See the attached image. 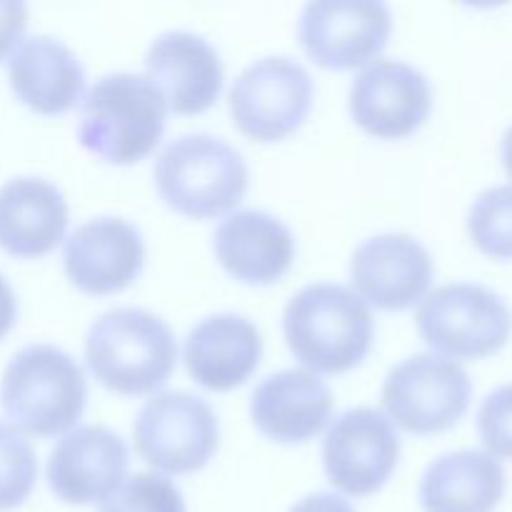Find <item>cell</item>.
<instances>
[{
  "mask_svg": "<svg viewBox=\"0 0 512 512\" xmlns=\"http://www.w3.org/2000/svg\"><path fill=\"white\" fill-rule=\"evenodd\" d=\"M28 28V8L20 0H0V60L13 55Z\"/></svg>",
  "mask_w": 512,
  "mask_h": 512,
  "instance_id": "obj_27",
  "label": "cell"
},
{
  "mask_svg": "<svg viewBox=\"0 0 512 512\" xmlns=\"http://www.w3.org/2000/svg\"><path fill=\"white\" fill-rule=\"evenodd\" d=\"M38 478L33 445L18 428L0 423V512L20 508Z\"/></svg>",
  "mask_w": 512,
  "mask_h": 512,
  "instance_id": "obj_24",
  "label": "cell"
},
{
  "mask_svg": "<svg viewBox=\"0 0 512 512\" xmlns=\"http://www.w3.org/2000/svg\"><path fill=\"white\" fill-rule=\"evenodd\" d=\"M313 78L285 55L255 60L230 88V113L240 133L258 143H278L303 125L313 108Z\"/></svg>",
  "mask_w": 512,
  "mask_h": 512,
  "instance_id": "obj_9",
  "label": "cell"
},
{
  "mask_svg": "<svg viewBox=\"0 0 512 512\" xmlns=\"http://www.w3.org/2000/svg\"><path fill=\"white\" fill-rule=\"evenodd\" d=\"M83 368L55 345H28L10 358L0 405L20 433L53 438L75 428L85 410Z\"/></svg>",
  "mask_w": 512,
  "mask_h": 512,
  "instance_id": "obj_4",
  "label": "cell"
},
{
  "mask_svg": "<svg viewBox=\"0 0 512 512\" xmlns=\"http://www.w3.org/2000/svg\"><path fill=\"white\" fill-rule=\"evenodd\" d=\"M8 80L18 100L40 115L68 113L85 90L78 55L48 35L20 40L8 60Z\"/></svg>",
  "mask_w": 512,
  "mask_h": 512,
  "instance_id": "obj_20",
  "label": "cell"
},
{
  "mask_svg": "<svg viewBox=\"0 0 512 512\" xmlns=\"http://www.w3.org/2000/svg\"><path fill=\"white\" fill-rule=\"evenodd\" d=\"M468 233L480 253L512 260V185H498L475 198L468 213Z\"/></svg>",
  "mask_w": 512,
  "mask_h": 512,
  "instance_id": "obj_23",
  "label": "cell"
},
{
  "mask_svg": "<svg viewBox=\"0 0 512 512\" xmlns=\"http://www.w3.org/2000/svg\"><path fill=\"white\" fill-rule=\"evenodd\" d=\"M165 115L168 105L145 75H105L80 105L78 140L105 163L133 165L160 143Z\"/></svg>",
  "mask_w": 512,
  "mask_h": 512,
  "instance_id": "obj_3",
  "label": "cell"
},
{
  "mask_svg": "<svg viewBox=\"0 0 512 512\" xmlns=\"http://www.w3.org/2000/svg\"><path fill=\"white\" fill-rule=\"evenodd\" d=\"M128 445L103 425H80L58 440L48 458V485L68 505L103 503L125 480Z\"/></svg>",
  "mask_w": 512,
  "mask_h": 512,
  "instance_id": "obj_14",
  "label": "cell"
},
{
  "mask_svg": "<svg viewBox=\"0 0 512 512\" xmlns=\"http://www.w3.org/2000/svg\"><path fill=\"white\" fill-rule=\"evenodd\" d=\"M333 390L310 370H280L268 375L250 398L255 428L275 443H305L328 425Z\"/></svg>",
  "mask_w": 512,
  "mask_h": 512,
  "instance_id": "obj_18",
  "label": "cell"
},
{
  "mask_svg": "<svg viewBox=\"0 0 512 512\" xmlns=\"http://www.w3.org/2000/svg\"><path fill=\"white\" fill-rule=\"evenodd\" d=\"M393 33V13L375 0H315L300 13L298 35L313 63L353 70L375 63Z\"/></svg>",
  "mask_w": 512,
  "mask_h": 512,
  "instance_id": "obj_10",
  "label": "cell"
},
{
  "mask_svg": "<svg viewBox=\"0 0 512 512\" xmlns=\"http://www.w3.org/2000/svg\"><path fill=\"white\" fill-rule=\"evenodd\" d=\"M68 200L43 178H13L0 188V248L40 258L58 248L68 228Z\"/></svg>",
  "mask_w": 512,
  "mask_h": 512,
  "instance_id": "obj_21",
  "label": "cell"
},
{
  "mask_svg": "<svg viewBox=\"0 0 512 512\" xmlns=\"http://www.w3.org/2000/svg\"><path fill=\"white\" fill-rule=\"evenodd\" d=\"M505 495V470L485 450H455L428 465L420 483L425 512H493Z\"/></svg>",
  "mask_w": 512,
  "mask_h": 512,
  "instance_id": "obj_22",
  "label": "cell"
},
{
  "mask_svg": "<svg viewBox=\"0 0 512 512\" xmlns=\"http://www.w3.org/2000/svg\"><path fill=\"white\" fill-rule=\"evenodd\" d=\"M85 360L103 388L150 395L168 383L178 345L170 325L150 310L115 308L90 325Z\"/></svg>",
  "mask_w": 512,
  "mask_h": 512,
  "instance_id": "obj_2",
  "label": "cell"
},
{
  "mask_svg": "<svg viewBox=\"0 0 512 512\" xmlns=\"http://www.w3.org/2000/svg\"><path fill=\"white\" fill-rule=\"evenodd\" d=\"M100 512H188L178 485L160 473H135L100 503Z\"/></svg>",
  "mask_w": 512,
  "mask_h": 512,
  "instance_id": "obj_25",
  "label": "cell"
},
{
  "mask_svg": "<svg viewBox=\"0 0 512 512\" xmlns=\"http://www.w3.org/2000/svg\"><path fill=\"white\" fill-rule=\"evenodd\" d=\"M283 333L290 353L310 373H345L365 360L375 335L373 313L353 288L305 285L285 305Z\"/></svg>",
  "mask_w": 512,
  "mask_h": 512,
  "instance_id": "obj_1",
  "label": "cell"
},
{
  "mask_svg": "<svg viewBox=\"0 0 512 512\" xmlns=\"http://www.w3.org/2000/svg\"><path fill=\"white\" fill-rule=\"evenodd\" d=\"M353 290L380 310H408L433 283V258L408 233H383L365 240L350 258Z\"/></svg>",
  "mask_w": 512,
  "mask_h": 512,
  "instance_id": "obj_13",
  "label": "cell"
},
{
  "mask_svg": "<svg viewBox=\"0 0 512 512\" xmlns=\"http://www.w3.org/2000/svg\"><path fill=\"white\" fill-rule=\"evenodd\" d=\"M478 433L490 455L512 458V385L493 390L480 403Z\"/></svg>",
  "mask_w": 512,
  "mask_h": 512,
  "instance_id": "obj_26",
  "label": "cell"
},
{
  "mask_svg": "<svg viewBox=\"0 0 512 512\" xmlns=\"http://www.w3.org/2000/svg\"><path fill=\"white\" fill-rule=\"evenodd\" d=\"M70 283L88 295H113L133 285L145 265L140 230L123 218H95L63 245Z\"/></svg>",
  "mask_w": 512,
  "mask_h": 512,
  "instance_id": "obj_15",
  "label": "cell"
},
{
  "mask_svg": "<svg viewBox=\"0 0 512 512\" xmlns=\"http://www.w3.org/2000/svg\"><path fill=\"white\" fill-rule=\"evenodd\" d=\"M473 395L470 375L455 360L420 353L403 360L383 383V408L405 433L433 435L450 430L465 415Z\"/></svg>",
  "mask_w": 512,
  "mask_h": 512,
  "instance_id": "obj_7",
  "label": "cell"
},
{
  "mask_svg": "<svg viewBox=\"0 0 512 512\" xmlns=\"http://www.w3.org/2000/svg\"><path fill=\"white\" fill-rule=\"evenodd\" d=\"M135 450L155 470L188 475L218 450V415L208 400L185 390L153 395L135 420Z\"/></svg>",
  "mask_w": 512,
  "mask_h": 512,
  "instance_id": "obj_8",
  "label": "cell"
},
{
  "mask_svg": "<svg viewBox=\"0 0 512 512\" xmlns=\"http://www.w3.org/2000/svg\"><path fill=\"white\" fill-rule=\"evenodd\" d=\"M398 458V430L375 408L345 410L325 435V473L340 493L353 498L378 493L393 475Z\"/></svg>",
  "mask_w": 512,
  "mask_h": 512,
  "instance_id": "obj_11",
  "label": "cell"
},
{
  "mask_svg": "<svg viewBox=\"0 0 512 512\" xmlns=\"http://www.w3.org/2000/svg\"><path fill=\"white\" fill-rule=\"evenodd\" d=\"M15 318H18V298L5 275H0V340L13 330Z\"/></svg>",
  "mask_w": 512,
  "mask_h": 512,
  "instance_id": "obj_29",
  "label": "cell"
},
{
  "mask_svg": "<svg viewBox=\"0 0 512 512\" xmlns=\"http://www.w3.org/2000/svg\"><path fill=\"white\" fill-rule=\"evenodd\" d=\"M415 323L438 355L488 358L510 340L512 310L485 285L450 283L420 300Z\"/></svg>",
  "mask_w": 512,
  "mask_h": 512,
  "instance_id": "obj_6",
  "label": "cell"
},
{
  "mask_svg": "<svg viewBox=\"0 0 512 512\" xmlns=\"http://www.w3.org/2000/svg\"><path fill=\"white\" fill-rule=\"evenodd\" d=\"M218 263L240 283L270 285L295 260V238L288 225L263 210H238L213 235Z\"/></svg>",
  "mask_w": 512,
  "mask_h": 512,
  "instance_id": "obj_19",
  "label": "cell"
},
{
  "mask_svg": "<svg viewBox=\"0 0 512 512\" xmlns=\"http://www.w3.org/2000/svg\"><path fill=\"white\" fill-rule=\"evenodd\" d=\"M145 78L158 88L168 110L200 115L223 90V60L203 35L170 30L158 35L145 55Z\"/></svg>",
  "mask_w": 512,
  "mask_h": 512,
  "instance_id": "obj_16",
  "label": "cell"
},
{
  "mask_svg": "<svg viewBox=\"0 0 512 512\" xmlns=\"http://www.w3.org/2000/svg\"><path fill=\"white\" fill-rule=\"evenodd\" d=\"M500 155H503V165L508 170V175L512 178V125L505 130L503 135V145H500Z\"/></svg>",
  "mask_w": 512,
  "mask_h": 512,
  "instance_id": "obj_30",
  "label": "cell"
},
{
  "mask_svg": "<svg viewBox=\"0 0 512 512\" xmlns=\"http://www.w3.org/2000/svg\"><path fill=\"white\" fill-rule=\"evenodd\" d=\"M355 123L373 138L400 140L428 120L433 90L425 73L403 60H375L355 75L348 93Z\"/></svg>",
  "mask_w": 512,
  "mask_h": 512,
  "instance_id": "obj_12",
  "label": "cell"
},
{
  "mask_svg": "<svg viewBox=\"0 0 512 512\" xmlns=\"http://www.w3.org/2000/svg\"><path fill=\"white\" fill-rule=\"evenodd\" d=\"M263 355V338L253 320L235 313L208 315L188 333L183 360L198 385L213 393L240 388Z\"/></svg>",
  "mask_w": 512,
  "mask_h": 512,
  "instance_id": "obj_17",
  "label": "cell"
},
{
  "mask_svg": "<svg viewBox=\"0 0 512 512\" xmlns=\"http://www.w3.org/2000/svg\"><path fill=\"white\" fill-rule=\"evenodd\" d=\"M153 178L168 208L208 220L238 208L250 173L233 145L208 133H190L160 150Z\"/></svg>",
  "mask_w": 512,
  "mask_h": 512,
  "instance_id": "obj_5",
  "label": "cell"
},
{
  "mask_svg": "<svg viewBox=\"0 0 512 512\" xmlns=\"http://www.w3.org/2000/svg\"><path fill=\"white\" fill-rule=\"evenodd\" d=\"M290 512H355L353 505L335 493H313L290 508Z\"/></svg>",
  "mask_w": 512,
  "mask_h": 512,
  "instance_id": "obj_28",
  "label": "cell"
}]
</instances>
